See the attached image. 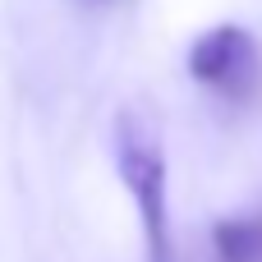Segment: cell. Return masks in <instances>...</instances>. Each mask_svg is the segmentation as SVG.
I'll list each match as a JSON object with an SVG mask.
<instances>
[{
    "instance_id": "obj_1",
    "label": "cell",
    "mask_w": 262,
    "mask_h": 262,
    "mask_svg": "<svg viewBox=\"0 0 262 262\" xmlns=\"http://www.w3.org/2000/svg\"><path fill=\"white\" fill-rule=\"evenodd\" d=\"M115 166H120L124 189L138 203L147 258L152 262H175L170 203H166V152H161V134L138 111H120L115 115Z\"/></svg>"
},
{
    "instance_id": "obj_2",
    "label": "cell",
    "mask_w": 262,
    "mask_h": 262,
    "mask_svg": "<svg viewBox=\"0 0 262 262\" xmlns=\"http://www.w3.org/2000/svg\"><path fill=\"white\" fill-rule=\"evenodd\" d=\"M258 41L239 23H221L203 32L189 51V74L221 97H249L258 88Z\"/></svg>"
},
{
    "instance_id": "obj_3",
    "label": "cell",
    "mask_w": 262,
    "mask_h": 262,
    "mask_svg": "<svg viewBox=\"0 0 262 262\" xmlns=\"http://www.w3.org/2000/svg\"><path fill=\"white\" fill-rule=\"evenodd\" d=\"M212 244H216L221 262H262V216L221 221L212 230Z\"/></svg>"
}]
</instances>
